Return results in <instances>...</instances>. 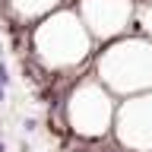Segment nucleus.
I'll list each match as a JSON object with an SVG mask.
<instances>
[{"label":"nucleus","mask_w":152,"mask_h":152,"mask_svg":"<svg viewBox=\"0 0 152 152\" xmlns=\"http://www.w3.org/2000/svg\"><path fill=\"white\" fill-rule=\"evenodd\" d=\"M0 86H3V89L10 86V70H7V64H3V60H0Z\"/></svg>","instance_id":"1"},{"label":"nucleus","mask_w":152,"mask_h":152,"mask_svg":"<svg viewBox=\"0 0 152 152\" xmlns=\"http://www.w3.org/2000/svg\"><path fill=\"white\" fill-rule=\"evenodd\" d=\"M22 127H26V133H32V130H38V121H35V117H28Z\"/></svg>","instance_id":"2"},{"label":"nucleus","mask_w":152,"mask_h":152,"mask_svg":"<svg viewBox=\"0 0 152 152\" xmlns=\"http://www.w3.org/2000/svg\"><path fill=\"white\" fill-rule=\"evenodd\" d=\"M0 152H7V142H3V140H0Z\"/></svg>","instance_id":"3"}]
</instances>
